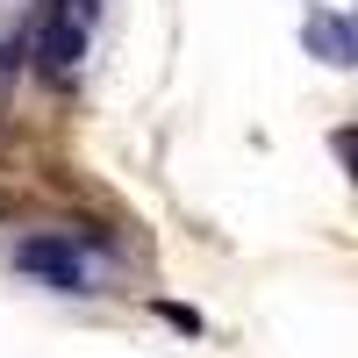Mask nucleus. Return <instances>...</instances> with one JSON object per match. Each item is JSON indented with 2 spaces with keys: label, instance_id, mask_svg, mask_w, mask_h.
<instances>
[{
  "label": "nucleus",
  "instance_id": "obj_6",
  "mask_svg": "<svg viewBox=\"0 0 358 358\" xmlns=\"http://www.w3.org/2000/svg\"><path fill=\"white\" fill-rule=\"evenodd\" d=\"M0 215H8V201H0Z\"/></svg>",
  "mask_w": 358,
  "mask_h": 358
},
{
  "label": "nucleus",
  "instance_id": "obj_1",
  "mask_svg": "<svg viewBox=\"0 0 358 358\" xmlns=\"http://www.w3.org/2000/svg\"><path fill=\"white\" fill-rule=\"evenodd\" d=\"M15 273H36L43 287H57V294H86V258H79V244L72 236H22L15 244Z\"/></svg>",
  "mask_w": 358,
  "mask_h": 358
},
{
  "label": "nucleus",
  "instance_id": "obj_4",
  "mask_svg": "<svg viewBox=\"0 0 358 358\" xmlns=\"http://www.w3.org/2000/svg\"><path fill=\"white\" fill-rule=\"evenodd\" d=\"M158 322H172L179 337H201L208 322H201V308H187V301H158Z\"/></svg>",
  "mask_w": 358,
  "mask_h": 358
},
{
  "label": "nucleus",
  "instance_id": "obj_3",
  "mask_svg": "<svg viewBox=\"0 0 358 358\" xmlns=\"http://www.w3.org/2000/svg\"><path fill=\"white\" fill-rule=\"evenodd\" d=\"M301 43L322 57V65H337V72L358 65V29H351L337 8H308V15H301Z\"/></svg>",
  "mask_w": 358,
  "mask_h": 358
},
{
  "label": "nucleus",
  "instance_id": "obj_2",
  "mask_svg": "<svg viewBox=\"0 0 358 358\" xmlns=\"http://www.w3.org/2000/svg\"><path fill=\"white\" fill-rule=\"evenodd\" d=\"M36 72L50 79V86H72V72H79V57H86V22H72L65 8H43V29H36Z\"/></svg>",
  "mask_w": 358,
  "mask_h": 358
},
{
  "label": "nucleus",
  "instance_id": "obj_5",
  "mask_svg": "<svg viewBox=\"0 0 358 358\" xmlns=\"http://www.w3.org/2000/svg\"><path fill=\"white\" fill-rule=\"evenodd\" d=\"M57 8H65L72 22H86V29H94V15H101V0H57Z\"/></svg>",
  "mask_w": 358,
  "mask_h": 358
}]
</instances>
